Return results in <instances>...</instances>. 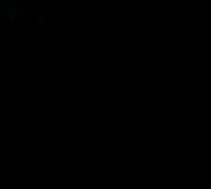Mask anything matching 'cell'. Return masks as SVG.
I'll return each mask as SVG.
<instances>
[{"mask_svg": "<svg viewBox=\"0 0 211 189\" xmlns=\"http://www.w3.org/2000/svg\"><path fill=\"white\" fill-rule=\"evenodd\" d=\"M11 4L7 2V0H0V9H6V7H9Z\"/></svg>", "mask_w": 211, "mask_h": 189, "instance_id": "obj_1", "label": "cell"}]
</instances>
